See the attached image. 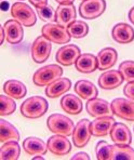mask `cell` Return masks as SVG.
I'll use <instances>...</instances> for the list:
<instances>
[{
  "label": "cell",
  "mask_w": 134,
  "mask_h": 160,
  "mask_svg": "<svg viewBox=\"0 0 134 160\" xmlns=\"http://www.w3.org/2000/svg\"><path fill=\"white\" fill-rule=\"evenodd\" d=\"M48 101L42 96L35 95L28 98L21 105V114L27 119H38L48 112Z\"/></svg>",
  "instance_id": "obj_1"
},
{
  "label": "cell",
  "mask_w": 134,
  "mask_h": 160,
  "mask_svg": "<svg viewBox=\"0 0 134 160\" xmlns=\"http://www.w3.org/2000/svg\"><path fill=\"white\" fill-rule=\"evenodd\" d=\"M63 75V68L60 65L51 64L43 66L35 72L32 76V82L37 87H47Z\"/></svg>",
  "instance_id": "obj_2"
},
{
  "label": "cell",
  "mask_w": 134,
  "mask_h": 160,
  "mask_svg": "<svg viewBox=\"0 0 134 160\" xmlns=\"http://www.w3.org/2000/svg\"><path fill=\"white\" fill-rule=\"evenodd\" d=\"M48 129L54 134L69 136L72 135L75 124L72 120L62 114H52L47 120Z\"/></svg>",
  "instance_id": "obj_3"
},
{
  "label": "cell",
  "mask_w": 134,
  "mask_h": 160,
  "mask_svg": "<svg viewBox=\"0 0 134 160\" xmlns=\"http://www.w3.org/2000/svg\"><path fill=\"white\" fill-rule=\"evenodd\" d=\"M11 15L14 20H16L23 26L26 27L34 26L37 22V16L35 11L28 4L22 1L15 2L11 7Z\"/></svg>",
  "instance_id": "obj_4"
},
{
  "label": "cell",
  "mask_w": 134,
  "mask_h": 160,
  "mask_svg": "<svg viewBox=\"0 0 134 160\" xmlns=\"http://www.w3.org/2000/svg\"><path fill=\"white\" fill-rule=\"evenodd\" d=\"M51 51H52V42L43 35L37 37L36 40L32 42L30 49L32 58L37 64H42L46 62L50 56Z\"/></svg>",
  "instance_id": "obj_5"
},
{
  "label": "cell",
  "mask_w": 134,
  "mask_h": 160,
  "mask_svg": "<svg viewBox=\"0 0 134 160\" xmlns=\"http://www.w3.org/2000/svg\"><path fill=\"white\" fill-rule=\"evenodd\" d=\"M41 34L46 36L51 42L57 44L68 43L72 39L67 30V27L61 26L57 23L56 24H54V23L46 24L41 28Z\"/></svg>",
  "instance_id": "obj_6"
},
{
  "label": "cell",
  "mask_w": 134,
  "mask_h": 160,
  "mask_svg": "<svg viewBox=\"0 0 134 160\" xmlns=\"http://www.w3.org/2000/svg\"><path fill=\"white\" fill-rule=\"evenodd\" d=\"M106 10L105 0H83L79 6V14L84 20H94Z\"/></svg>",
  "instance_id": "obj_7"
},
{
  "label": "cell",
  "mask_w": 134,
  "mask_h": 160,
  "mask_svg": "<svg viewBox=\"0 0 134 160\" xmlns=\"http://www.w3.org/2000/svg\"><path fill=\"white\" fill-rule=\"evenodd\" d=\"M112 114L127 121H134V101L129 98H115L110 103Z\"/></svg>",
  "instance_id": "obj_8"
},
{
  "label": "cell",
  "mask_w": 134,
  "mask_h": 160,
  "mask_svg": "<svg viewBox=\"0 0 134 160\" xmlns=\"http://www.w3.org/2000/svg\"><path fill=\"white\" fill-rule=\"evenodd\" d=\"M91 121L88 119H81L78 123L75 126L74 132H72V142L74 145L78 148L87 146L90 141L92 133H91Z\"/></svg>",
  "instance_id": "obj_9"
},
{
  "label": "cell",
  "mask_w": 134,
  "mask_h": 160,
  "mask_svg": "<svg viewBox=\"0 0 134 160\" xmlns=\"http://www.w3.org/2000/svg\"><path fill=\"white\" fill-rule=\"evenodd\" d=\"M81 55L80 48L76 44H66L57 50L55 55L56 62L62 66H70L75 64L78 58Z\"/></svg>",
  "instance_id": "obj_10"
},
{
  "label": "cell",
  "mask_w": 134,
  "mask_h": 160,
  "mask_svg": "<svg viewBox=\"0 0 134 160\" xmlns=\"http://www.w3.org/2000/svg\"><path fill=\"white\" fill-rule=\"evenodd\" d=\"M48 149L55 156H65L68 155L72 150V143L65 135H60V134H55V135L49 138L48 142Z\"/></svg>",
  "instance_id": "obj_11"
},
{
  "label": "cell",
  "mask_w": 134,
  "mask_h": 160,
  "mask_svg": "<svg viewBox=\"0 0 134 160\" xmlns=\"http://www.w3.org/2000/svg\"><path fill=\"white\" fill-rule=\"evenodd\" d=\"M124 81V78L122 74L118 70L110 69L104 72L98 78V86L103 90H112L118 87H120L122 82Z\"/></svg>",
  "instance_id": "obj_12"
},
{
  "label": "cell",
  "mask_w": 134,
  "mask_h": 160,
  "mask_svg": "<svg viewBox=\"0 0 134 160\" xmlns=\"http://www.w3.org/2000/svg\"><path fill=\"white\" fill-rule=\"evenodd\" d=\"M77 11L74 4H58L56 8L55 22L58 25L68 27L72 22L76 21Z\"/></svg>",
  "instance_id": "obj_13"
},
{
  "label": "cell",
  "mask_w": 134,
  "mask_h": 160,
  "mask_svg": "<svg viewBox=\"0 0 134 160\" xmlns=\"http://www.w3.org/2000/svg\"><path fill=\"white\" fill-rule=\"evenodd\" d=\"M115 124L114 117L109 116H103L95 118L94 121H91V133L95 138H103L110 134L112 126Z\"/></svg>",
  "instance_id": "obj_14"
},
{
  "label": "cell",
  "mask_w": 134,
  "mask_h": 160,
  "mask_svg": "<svg viewBox=\"0 0 134 160\" xmlns=\"http://www.w3.org/2000/svg\"><path fill=\"white\" fill-rule=\"evenodd\" d=\"M87 112L90 115L91 117L94 118H98V117L103 116H109L112 114V108H110V103L107 101L103 100V98H92L87 102L86 105Z\"/></svg>",
  "instance_id": "obj_15"
},
{
  "label": "cell",
  "mask_w": 134,
  "mask_h": 160,
  "mask_svg": "<svg viewBox=\"0 0 134 160\" xmlns=\"http://www.w3.org/2000/svg\"><path fill=\"white\" fill-rule=\"evenodd\" d=\"M4 32H6V39L9 43L17 44L24 38V29L23 25L16 20H9L3 25Z\"/></svg>",
  "instance_id": "obj_16"
},
{
  "label": "cell",
  "mask_w": 134,
  "mask_h": 160,
  "mask_svg": "<svg viewBox=\"0 0 134 160\" xmlns=\"http://www.w3.org/2000/svg\"><path fill=\"white\" fill-rule=\"evenodd\" d=\"M112 37L117 43H131L134 40V29L127 23H118L112 27Z\"/></svg>",
  "instance_id": "obj_17"
},
{
  "label": "cell",
  "mask_w": 134,
  "mask_h": 160,
  "mask_svg": "<svg viewBox=\"0 0 134 160\" xmlns=\"http://www.w3.org/2000/svg\"><path fill=\"white\" fill-rule=\"evenodd\" d=\"M110 138L115 144L130 145L132 142V134L128 126L121 122H115L110 131Z\"/></svg>",
  "instance_id": "obj_18"
},
{
  "label": "cell",
  "mask_w": 134,
  "mask_h": 160,
  "mask_svg": "<svg viewBox=\"0 0 134 160\" xmlns=\"http://www.w3.org/2000/svg\"><path fill=\"white\" fill-rule=\"evenodd\" d=\"M23 148H24L25 152L30 156H37V155L43 156L49 150L48 145L43 142V140L39 138H34V136L25 138L23 142Z\"/></svg>",
  "instance_id": "obj_19"
},
{
  "label": "cell",
  "mask_w": 134,
  "mask_h": 160,
  "mask_svg": "<svg viewBox=\"0 0 134 160\" xmlns=\"http://www.w3.org/2000/svg\"><path fill=\"white\" fill-rule=\"evenodd\" d=\"M72 88V81L68 78H58L46 88V95L50 98H56L69 91Z\"/></svg>",
  "instance_id": "obj_20"
},
{
  "label": "cell",
  "mask_w": 134,
  "mask_h": 160,
  "mask_svg": "<svg viewBox=\"0 0 134 160\" xmlns=\"http://www.w3.org/2000/svg\"><path fill=\"white\" fill-rule=\"evenodd\" d=\"M76 69L82 74H91L98 69L97 58L95 55L91 53H83L78 58V60L75 63Z\"/></svg>",
  "instance_id": "obj_21"
},
{
  "label": "cell",
  "mask_w": 134,
  "mask_h": 160,
  "mask_svg": "<svg viewBox=\"0 0 134 160\" xmlns=\"http://www.w3.org/2000/svg\"><path fill=\"white\" fill-rule=\"evenodd\" d=\"M98 63V69L106 70L109 69L116 64L117 58H118V53L114 48H104L97 53L96 55Z\"/></svg>",
  "instance_id": "obj_22"
},
{
  "label": "cell",
  "mask_w": 134,
  "mask_h": 160,
  "mask_svg": "<svg viewBox=\"0 0 134 160\" xmlns=\"http://www.w3.org/2000/svg\"><path fill=\"white\" fill-rule=\"evenodd\" d=\"M75 92L82 100H92L97 98L98 90L89 80H78L75 84Z\"/></svg>",
  "instance_id": "obj_23"
},
{
  "label": "cell",
  "mask_w": 134,
  "mask_h": 160,
  "mask_svg": "<svg viewBox=\"0 0 134 160\" xmlns=\"http://www.w3.org/2000/svg\"><path fill=\"white\" fill-rule=\"evenodd\" d=\"M3 92L14 100H21L27 94V88L18 80H8L3 84Z\"/></svg>",
  "instance_id": "obj_24"
},
{
  "label": "cell",
  "mask_w": 134,
  "mask_h": 160,
  "mask_svg": "<svg viewBox=\"0 0 134 160\" xmlns=\"http://www.w3.org/2000/svg\"><path fill=\"white\" fill-rule=\"evenodd\" d=\"M61 107L69 115H79L82 112L81 100L75 94H66L61 100Z\"/></svg>",
  "instance_id": "obj_25"
},
{
  "label": "cell",
  "mask_w": 134,
  "mask_h": 160,
  "mask_svg": "<svg viewBox=\"0 0 134 160\" xmlns=\"http://www.w3.org/2000/svg\"><path fill=\"white\" fill-rule=\"evenodd\" d=\"M21 155V147L18 141H8L0 148L1 160H17Z\"/></svg>",
  "instance_id": "obj_26"
},
{
  "label": "cell",
  "mask_w": 134,
  "mask_h": 160,
  "mask_svg": "<svg viewBox=\"0 0 134 160\" xmlns=\"http://www.w3.org/2000/svg\"><path fill=\"white\" fill-rule=\"evenodd\" d=\"M20 132L17 129L4 119L0 120V142L6 143L8 141H18Z\"/></svg>",
  "instance_id": "obj_27"
},
{
  "label": "cell",
  "mask_w": 134,
  "mask_h": 160,
  "mask_svg": "<svg viewBox=\"0 0 134 160\" xmlns=\"http://www.w3.org/2000/svg\"><path fill=\"white\" fill-rule=\"evenodd\" d=\"M110 160H134V149L130 145H112Z\"/></svg>",
  "instance_id": "obj_28"
},
{
  "label": "cell",
  "mask_w": 134,
  "mask_h": 160,
  "mask_svg": "<svg viewBox=\"0 0 134 160\" xmlns=\"http://www.w3.org/2000/svg\"><path fill=\"white\" fill-rule=\"evenodd\" d=\"M70 37L75 39L84 38L89 34V25L83 21H75L67 27Z\"/></svg>",
  "instance_id": "obj_29"
},
{
  "label": "cell",
  "mask_w": 134,
  "mask_h": 160,
  "mask_svg": "<svg viewBox=\"0 0 134 160\" xmlns=\"http://www.w3.org/2000/svg\"><path fill=\"white\" fill-rule=\"evenodd\" d=\"M16 109V104L14 102V98H10L9 95H0V115L2 117L10 116Z\"/></svg>",
  "instance_id": "obj_30"
},
{
  "label": "cell",
  "mask_w": 134,
  "mask_h": 160,
  "mask_svg": "<svg viewBox=\"0 0 134 160\" xmlns=\"http://www.w3.org/2000/svg\"><path fill=\"white\" fill-rule=\"evenodd\" d=\"M95 155L98 160L112 159V145L105 141H100L95 146Z\"/></svg>",
  "instance_id": "obj_31"
},
{
  "label": "cell",
  "mask_w": 134,
  "mask_h": 160,
  "mask_svg": "<svg viewBox=\"0 0 134 160\" xmlns=\"http://www.w3.org/2000/svg\"><path fill=\"white\" fill-rule=\"evenodd\" d=\"M36 10H37V14H38V16L40 18L41 21L50 22V23L55 22L56 10H54L52 6L46 4V6H42V7H37Z\"/></svg>",
  "instance_id": "obj_32"
},
{
  "label": "cell",
  "mask_w": 134,
  "mask_h": 160,
  "mask_svg": "<svg viewBox=\"0 0 134 160\" xmlns=\"http://www.w3.org/2000/svg\"><path fill=\"white\" fill-rule=\"evenodd\" d=\"M119 72L127 82L134 81V61H124L119 65Z\"/></svg>",
  "instance_id": "obj_33"
},
{
  "label": "cell",
  "mask_w": 134,
  "mask_h": 160,
  "mask_svg": "<svg viewBox=\"0 0 134 160\" xmlns=\"http://www.w3.org/2000/svg\"><path fill=\"white\" fill-rule=\"evenodd\" d=\"M123 93L129 100L134 101V81L128 82L123 88Z\"/></svg>",
  "instance_id": "obj_34"
},
{
  "label": "cell",
  "mask_w": 134,
  "mask_h": 160,
  "mask_svg": "<svg viewBox=\"0 0 134 160\" xmlns=\"http://www.w3.org/2000/svg\"><path fill=\"white\" fill-rule=\"evenodd\" d=\"M90 160V156H89L87 152H77L75 154L74 156L72 157V160Z\"/></svg>",
  "instance_id": "obj_35"
},
{
  "label": "cell",
  "mask_w": 134,
  "mask_h": 160,
  "mask_svg": "<svg viewBox=\"0 0 134 160\" xmlns=\"http://www.w3.org/2000/svg\"><path fill=\"white\" fill-rule=\"evenodd\" d=\"M28 1H29L32 6L36 7V8L37 7H42V6L48 4V0H28Z\"/></svg>",
  "instance_id": "obj_36"
},
{
  "label": "cell",
  "mask_w": 134,
  "mask_h": 160,
  "mask_svg": "<svg viewBox=\"0 0 134 160\" xmlns=\"http://www.w3.org/2000/svg\"><path fill=\"white\" fill-rule=\"evenodd\" d=\"M128 18L130 20V22L134 25V7H133V8H131V9H130V11H129V13H128Z\"/></svg>",
  "instance_id": "obj_37"
},
{
  "label": "cell",
  "mask_w": 134,
  "mask_h": 160,
  "mask_svg": "<svg viewBox=\"0 0 134 160\" xmlns=\"http://www.w3.org/2000/svg\"><path fill=\"white\" fill-rule=\"evenodd\" d=\"M58 4H72L74 3L75 0H55Z\"/></svg>",
  "instance_id": "obj_38"
},
{
  "label": "cell",
  "mask_w": 134,
  "mask_h": 160,
  "mask_svg": "<svg viewBox=\"0 0 134 160\" xmlns=\"http://www.w3.org/2000/svg\"><path fill=\"white\" fill-rule=\"evenodd\" d=\"M4 39H6V32H4V28L3 26L1 27V38H0V44H3Z\"/></svg>",
  "instance_id": "obj_39"
},
{
  "label": "cell",
  "mask_w": 134,
  "mask_h": 160,
  "mask_svg": "<svg viewBox=\"0 0 134 160\" xmlns=\"http://www.w3.org/2000/svg\"><path fill=\"white\" fill-rule=\"evenodd\" d=\"M36 159L43 160L44 158H43V157H42V155H37V156H34V157H32V160H36Z\"/></svg>",
  "instance_id": "obj_40"
},
{
  "label": "cell",
  "mask_w": 134,
  "mask_h": 160,
  "mask_svg": "<svg viewBox=\"0 0 134 160\" xmlns=\"http://www.w3.org/2000/svg\"><path fill=\"white\" fill-rule=\"evenodd\" d=\"M82 1H83V0H82Z\"/></svg>",
  "instance_id": "obj_41"
}]
</instances>
